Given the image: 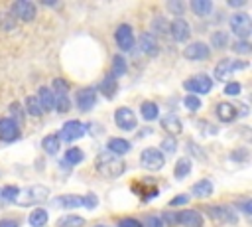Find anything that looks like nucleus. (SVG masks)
<instances>
[{
	"label": "nucleus",
	"mask_w": 252,
	"mask_h": 227,
	"mask_svg": "<svg viewBox=\"0 0 252 227\" xmlns=\"http://www.w3.org/2000/svg\"><path fill=\"white\" fill-rule=\"evenodd\" d=\"M183 87H185L189 93L205 95V93H209V91L213 89V79H211L209 75L201 73V75H195V77H191V79L183 81Z\"/></svg>",
	"instance_id": "423d86ee"
},
{
	"label": "nucleus",
	"mask_w": 252,
	"mask_h": 227,
	"mask_svg": "<svg viewBox=\"0 0 252 227\" xmlns=\"http://www.w3.org/2000/svg\"><path fill=\"white\" fill-rule=\"evenodd\" d=\"M49 197V189L45 186H30L26 189H20V195L14 203L26 207L30 203H39V201H45Z\"/></svg>",
	"instance_id": "7ed1b4c3"
},
{
	"label": "nucleus",
	"mask_w": 252,
	"mask_h": 227,
	"mask_svg": "<svg viewBox=\"0 0 252 227\" xmlns=\"http://www.w3.org/2000/svg\"><path fill=\"white\" fill-rule=\"evenodd\" d=\"M228 24H230L232 34H234L238 39L248 41V36H250V32H252V24H250V16H248L246 12H236V14H232Z\"/></svg>",
	"instance_id": "20e7f679"
},
{
	"label": "nucleus",
	"mask_w": 252,
	"mask_h": 227,
	"mask_svg": "<svg viewBox=\"0 0 252 227\" xmlns=\"http://www.w3.org/2000/svg\"><path fill=\"white\" fill-rule=\"evenodd\" d=\"M140 164H142V168L156 172V170H161V168H163L165 156H163V152L158 150V148H144L142 154H140Z\"/></svg>",
	"instance_id": "39448f33"
},
{
	"label": "nucleus",
	"mask_w": 252,
	"mask_h": 227,
	"mask_svg": "<svg viewBox=\"0 0 252 227\" xmlns=\"http://www.w3.org/2000/svg\"><path fill=\"white\" fill-rule=\"evenodd\" d=\"M0 199H2V197H0Z\"/></svg>",
	"instance_id": "5fc2aeb1"
},
{
	"label": "nucleus",
	"mask_w": 252,
	"mask_h": 227,
	"mask_svg": "<svg viewBox=\"0 0 252 227\" xmlns=\"http://www.w3.org/2000/svg\"><path fill=\"white\" fill-rule=\"evenodd\" d=\"M75 103H77L79 111H85V113L91 111L94 107V103H96V89H93V87L79 89V93L75 97Z\"/></svg>",
	"instance_id": "f8f14e48"
},
{
	"label": "nucleus",
	"mask_w": 252,
	"mask_h": 227,
	"mask_svg": "<svg viewBox=\"0 0 252 227\" xmlns=\"http://www.w3.org/2000/svg\"><path fill=\"white\" fill-rule=\"evenodd\" d=\"M177 223L183 227H203V217L195 209H183L177 213Z\"/></svg>",
	"instance_id": "dca6fc26"
},
{
	"label": "nucleus",
	"mask_w": 252,
	"mask_h": 227,
	"mask_svg": "<svg viewBox=\"0 0 252 227\" xmlns=\"http://www.w3.org/2000/svg\"><path fill=\"white\" fill-rule=\"evenodd\" d=\"M213 184H211V180H199L197 184H193V188H191V195H195V197H209V195H213Z\"/></svg>",
	"instance_id": "4be33fe9"
},
{
	"label": "nucleus",
	"mask_w": 252,
	"mask_h": 227,
	"mask_svg": "<svg viewBox=\"0 0 252 227\" xmlns=\"http://www.w3.org/2000/svg\"><path fill=\"white\" fill-rule=\"evenodd\" d=\"M211 43H213V47H217V49H224V47L228 45V34L222 32V30L215 32L213 38H211Z\"/></svg>",
	"instance_id": "7c9ffc66"
},
{
	"label": "nucleus",
	"mask_w": 252,
	"mask_h": 227,
	"mask_svg": "<svg viewBox=\"0 0 252 227\" xmlns=\"http://www.w3.org/2000/svg\"><path fill=\"white\" fill-rule=\"evenodd\" d=\"M169 34H171V38L175 39V41H185V39H189V36H191V26L183 20V18H175L171 24H169V30H167Z\"/></svg>",
	"instance_id": "4468645a"
},
{
	"label": "nucleus",
	"mask_w": 252,
	"mask_h": 227,
	"mask_svg": "<svg viewBox=\"0 0 252 227\" xmlns=\"http://www.w3.org/2000/svg\"><path fill=\"white\" fill-rule=\"evenodd\" d=\"M26 111H28V114H32V116H41V107H39V103H37V97H33V95H30V97H26Z\"/></svg>",
	"instance_id": "473e14b6"
},
{
	"label": "nucleus",
	"mask_w": 252,
	"mask_h": 227,
	"mask_svg": "<svg viewBox=\"0 0 252 227\" xmlns=\"http://www.w3.org/2000/svg\"><path fill=\"white\" fill-rule=\"evenodd\" d=\"M209 215L219 223H236L238 221V215L234 213V209L230 205H211Z\"/></svg>",
	"instance_id": "9d476101"
},
{
	"label": "nucleus",
	"mask_w": 252,
	"mask_h": 227,
	"mask_svg": "<svg viewBox=\"0 0 252 227\" xmlns=\"http://www.w3.org/2000/svg\"><path fill=\"white\" fill-rule=\"evenodd\" d=\"M167 8H169V10L173 12V14L181 16V14H183V8H185V6H183L181 2H167Z\"/></svg>",
	"instance_id": "49530a36"
},
{
	"label": "nucleus",
	"mask_w": 252,
	"mask_h": 227,
	"mask_svg": "<svg viewBox=\"0 0 252 227\" xmlns=\"http://www.w3.org/2000/svg\"><path fill=\"white\" fill-rule=\"evenodd\" d=\"M96 168L106 178H118V176L124 174L126 164L120 158H114V156H108V154H100L98 156V162H96Z\"/></svg>",
	"instance_id": "f03ea898"
},
{
	"label": "nucleus",
	"mask_w": 252,
	"mask_h": 227,
	"mask_svg": "<svg viewBox=\"0 0 252 227\" xmlns=\"http://www.w3.org/2000/svg\"><path fill=\"white\" fill-rule=\"evenodd\" d=\"M55 109L59 113H67L71 109V101H69L67 93H55Z\"/></svg>",
	"instance_id": "72a5a7b5"
},
{
	"label": "nucleus",
	"mask_w": 252,
	"mask_h": 227,
	"mask_svg": "<svg viewBox=\"0 0 252 227\" xmlns=\"http://www.w3.org/2000/svg\"><path fill=\"white\" fill-rule=\"evenodd\" d=\"M20 195V188L18 186H6L0 189V197L6 199V201H16Z\"/></svg>",
	"instance_id": "c9c22d12"
},
{
	"label": "nucleus",
	"mask_w": 252,
	"mask_h": 227,
	"mask_svg": "<svg viewBox=\"0 0 252 227\" xmlns=\"http://www.w3.org/2000/svg\"><path fill=\"white\" fill-rule=\"evenodd\" d=\"M85 219L81 215H63L57 219V227H83Z\"/></svg>",
	"instance_id": "cd10ccee"
},
{
	"label": "nucleus",
	"mask_w": 252,
	"mask_h": 227,
	"mask_svg": "<svg viewBox=\"0 0 252 227\" xmlns=\"http://www.w3.org/2000/svg\"><path fill=\"white\" fill-rule=\"evenodd\" d=\"M53 205L57 207H87V209H94L98 205V197L94 193H87V195H57L53 199Z\"/></svg>",
	"instance_id": "f257e3e1"
},
{
	"label": "nucleus",
	"mask_w": 252,
	"mask_h": 227,
	"mask_svg": "<svg viewBox=\"0 0 252 227\" xmlns=\"http://www.w3.org/2000/svg\"><path fill=\"white\" fill-rule=\"evenodd\" d=\"M126 73V59L122 55H114L112 57V77H120Z\"/></svg>",
	"instance_id": "2f4dec72"
},
{
	"label": "nucleus",
	"mask_w": 252,
	"mask_h": 227,
	"mask_svg": "<svg viewBox=\"0 0 252 227\" xmlns=\"http://www.w3.org/2000/svg\"><path fill=\"white\" fill-rule=\"evenodd\" d=\"M138 43H140L142 53H146V55H150V57H156V55L159 53L158 39H156V38H154V34H150V32L142 34V36H140V39H138Z\"/></svg>",
	"instance_id": "f3484780"
},
{
	"label": "nucleus",
	"mask_w": 252,
	"mask_h": 227,
	"mask_svg": "<svg viewBox=\"0 0 252 227\" xmlns=\"http://www.w3.org/2000/svg\"><path fill=\"white\" fill-rule=\"evenodd\" d=\"M37 97V103L41 107V111H51L55 109V93L51 91V87H39V93L35 95Z\"/></svg>",
	"instance_id": "a211bd4d"
},
{
	"label": "nucleus",
	"mask_w": 252,
	"mask_h": 227,
	"mask_svg": "<svg viewBox=\"0 0 252 227\" xmlns=\"http://www.w3.org/2000/svg\"><path fill=\"white\" fill-rule=\"evenodd\" d=\"M228 4H230V6H236V8H238V6H244L246 2H244V0H228Z\"/></svg>",
	"instance_id": "603ef678"
},
{
	"label": "nucleus",
	"mask_w": 252,
	"mask_h": 227,
	"mask_svg": "<svg viewBox=\"0 0 252 227\" xmlns=\"http://www.w3.org/2000/svg\"><path fill=\"white\" fill-rule=\"evenodd\" d=\"M161 128H163V130H167L169 134H179L183 126H181L179 116H177V114H173V113H169V114H165V116L161 118Z\"/></svg>",
	"instance_id": "aec40b11"
},
{
	"label": "nucleus",
	"mask_w": 252,
	"mask_h": 227,
	"mask_svg": "<svg viewBox=\"0 0 252 227\" xmlns=\"http://www.w3.org/2000/svg\"><path fill=\"white\" fill-rule=\"evenodd\" d=\"M161 219H165L167 223H171V225H175V223H177V213H171V211H165V213H161Z\"/></svg>",
	"instance_id": "de8ad7c7"
},
{
	"label": "nucleus",
	"mask_w": 252,
	"mask_h": 227,
	"mask_svg": "<svg viewBox=\"0 0 252 227\" xmlns=\"http://www.w3.org/2000/svg\"><path fill=\"white\" fill-rule=\"evenodd\" d=\"M232 49H234V53H242V55H246V53H250V43H248V41L238 39V41H234Z\"/></svg>",
	"instance_id": "79ce46f5"
},
{
	"label": "nucleus",
	"mask_w": 252,
	"mask_h": 227,
	"mask_svg": "<svg viewBox=\"0 0 252 227\" xmlns=\"http://www.w3.org/2000/svg\"><path fill=\"white\" fill-rule=\"evenodd\" d=\"M183 105H185V109H189V111H199V109H201V99H199L197 95H187V97L183 99Z\"/></svg>",
	"instance_id": "4c0bfd02"
},
{
	"label": "nucleus",
	"mask_w": 252,
	"mask_h": 227,
	"mask_svg": "<svg viewBox=\"0 0 252 227\" xmlns=\"http://www.w3.org/2000/svg\"><path fill=\"white\" fill-rule=\"evenodd\" d=\"M177 150V142L173 138H163L161 140V152H167V154H173Z\"/></svg>",
	"instance_id": "a19ab883"
},
{
	"label": "nucleus",
	"mask_w": 252,
	"mask_h": 227,
	"mask_svg": "<svg viewBox=\"0 0 252 227\" xmlns=\"http://www.w3.org/2000/svg\"><path fill=\"white\" fill-rule=\"evenodd\" d=\"M116 89H118V81H116V77H112V75H106V77L100 81V85H98V91H100L106 99H112L114 93H116Z\"/></svg>",
	"instance_id": "5701e85b"
},
{
	"label": "nucleus",
	"mask_w": 252,
	"mask_h": 227,
	"mask_svg": "<svg viewBox=\"0 0 252 227\" xmlns=\"http://www.w3.org/2000/svg\"><path fill=\"white\" fill-rule=\"evenodd\" d=\"M83 158H85V152L81 148H69L65 152V162L67 164H79V162H83Z\"/></svg>",
	"instance_id": "f704fd0d"
},
{
	"label": "nucleus",
	"mask_w": 252,
	"mask_h": 227,
	"mask_svg": "<svg viewBox=\"0 0 252 227\" xmlns=\"http://www.w3.org/2000/svg\"><path fill=\"white\" fill-rule=\"evenodd\" d=\"M191 10H193L197 16H207V14H211V10H213V2H211V0H193V2H191Z\"/></svg>",
	"instance_id": "c85d7f7f"
},
{
	"label": "nucleus",
	"mask_w": 252,
	"mask_h": 227,
	"mask_svg": "<svg viewBox=\"0 0 252 227\" xmlns=\"http://www.w3.org/2000/svg\"><path fill=\"white\" fill-rule=\"evenodd\" d=\"M140 113H142V118H146V120H156L158 114H159V109H158V105H156L154 101H144V103L140 105Z\"/></svg>",
	"instance_id": "b1692460"
},
{
	"label": "nucleus",
	"mask_w": 252,
	"mask_h": 227,
	"mask_svg": "<svg viewBox=\"0 0 252 227\" xmlns=\"http://www.w3.org/2000/svg\"><path fill=\"white\" fill-rule=\"evenodd\" d=\"M189 201V195H177L169 201V205H181V203H187Z\"/></svg>",
	"instance_id": "09e8293b"
},
{
	"label": "nucleus",
	"mask_w": 252,
	"mask_h": 227,
	"mask_svg": "<svg viewBox=\"0 0 252 227\" xmlns=\"http://www.w3.org/2000/svg\"><path fill=\"white\" fill-rule=\"evenodd\" d=\"M118 227H142V221H138L134 217H122L118 221Z\"/></svg>",
	"instance_id": "37998d69"
},
{
	"label": "nucleus",
	"mask_w": 252,
	"mask_h": 227,
	"mask_svg": "<svg viewBox=\"0 0 252 227\" xmlns=\"http://www.w3.org/2000/svg\"><path fill=\"white\" fill-rule=\"evenodd\" d=\"M94 227H106V225H94Z\"/></svg>",
	"instance_id": "864d4df0"
},
{
	"label": "nucleus",
	"mask_w": 252,
	"mask_h": 227,
	"mask_svg": "<svg viewBox=\"0 0 252 227\" xmlns=\"http://www.w3.org/2000/svg\"><path fill=\"white\" fill-rule=\"evenodd\" d=\"M114 39H116V43H118V47H120L122 51H130V49L134 47V43H136L134 32H132V28H130L128 24H120V26L116 28Z\"/></svg>",
	"instance_id": "6e6552de"
},
{
	"label": "nucleus",
	"mask_w": 252,
	"mask_h": 227,
	"mask_svg": "<svg viewBox=\"0 0 252 227\" xmlns=\"http://www.w3.org/2000/svg\"><path fill=\"white\" fill-rule=\"evenodd\" d=\"M240 83H236V81H230V83H226L224 85V95H228V97H236L238 93H240Z\"/></svg>",
	"instance_id": "ea45409f"
},
{
	"label": "nucleus",
	"mask_w": 252,
	"mask_h": 227,
	"mask_svg": "<svg viewBox=\"0 0 252 227\" xmlns=\"http://www.w3.org/2000/svg\"><path fill=\"white\" fill-rule=\"evenodd\" d=\"M114 122H116V126H118L120 130H126V132H128V130H134L136 124H138L134 111L128 109V107L116 109V113H114Z\"/></svg>",
	"instance_id": "0eeeda50"
},
{
	"label": "nucleus",
	"mask_w": 252,
	"mask_h": 227,
	"mask_svg": "<svg viewBox=\"0 0 252 227\" xmlns=\"http://www.w3.org/2000/svg\"><path fill=\"white\" fill-rule=\"evenodd\" d=\"M142 227H163V219H161V215H148V217H144Z\"/></svg>",
	"instance_id": "58836bf2"
},
{
	"label": "nucleus",
	"mask_w": 252,
	"mask_h": 227,
	"mask_svg": "<svg viewBox=\"0 0 252 227\" xmlns=\"http://www.w3.org/2000/svg\"><path fill=\"white\" fill-rule=\"evenodd\" d=\"M41 146H43V150L47 152V154H57L59 152V146H61V142H59V136L57 134H47L43 140H41Z\"/></svg>",
	"instance_id": "a878e982"
},
{
	"label": "nucleus",
	"mask_w": 252,
	"mask_h": 227,
	"mask_svg": "<svg viewBox=\"0 0 252 227\" xmlns=\"http://www.w3.org/2000/svg\"><path fill=\"white\" fill-rule=\"evenodd\" d=\"M10 113H12L14 116H16V120H14V122H16L18 126H20V124L24 122V118H22V109H20V105H18V103H12V105H10Z\"/></svg>",
	"instance_id": "c03bdc74"
},
{
	"label": "nucleus",
	"mask_w": 252,
	"mask_h": 227,
	"mask_svg": "<svg viewBox=\"0 0 252 227\" xmlns=\"http://www.w3.org/2000/svg\"><path fill=\"white\" fill-rule=\"evenodd\" d=\"M0 227H20V223L16 219H2L0 221Z\"/></svg>",
	"instance_id": "8fccbe9b"
},
{
	"label": "nucleus",
	"mask_w": 252,
	"mask_h": 227,
	"mask_svg": "<svg viewBox=\"0 0 252 227\" xmlns=\"http://www.w3.org/2000/svg\"><path fill=\"white\" fill-rule=\"evenodd\" d=\"M67 89H69V85L63 81V79H55L53 81V93H67Z\"/></svg>",
	"instance_id": "a18cd8bd"
},
{
	"label": "nucleus",
	"mask_w": 252,
	"mask_h": 227,
	"mask_svg": "<svg viewBox=\"0 0 252 227\" xmlns=\"http://www.w3.org/2000/svg\"><path fill=\"white\" fill-rule=\"evenodd\" d=\"M20 136V126L14 122V118H0V140L12 142Z\"/></svg>",
	"instance_id": "2eb2a0df"
},
{
	"label": "nucleus",
	"mask_w": 252,
	"mask_h": 227,
	"mask_svg": "<svg viewBox=\"0 0 252 227\" xmlns=\"http://www.w3.org/2000/svg\"><path fill=\"white\" fill-rule=\"evenodd\" d=\"M10 10H12V16L18 18V20H22V22H30V20L35 18V6L32 2H28V0L14 2Z\"/></svg>",
	"instance_id": "9b49d317"
},
{
	"label": "nucleus",
	"mask_w": 252,
	"mask_h": 227,
	"mask_svg": "<svg viewBox=\"0 0 252 227\" xmlns=\"http://www.w3.org/2000/svg\"><path fill=\"white\" fill-rule=\"evenodd\" d=\"M85 134V126L83 122L79 120H67L63 126H61V132H59V140H65V142H73L77 138H81Z\"/></svg>",
	"instance_id": "1a4fd4ad"
},
{
	"label": "nucleus",
	"mask_w": 252,
	"mask_h": 227,
	"mask_svg": "<svg viewBox=\"0 0 252 227\" xmlns=\"http://www.w3.org/2000/svg\"><path fill=\"white\" fill-rule=\"evenodd\" d=\"M183 55L187 59H193V61H201V59H209L211 57V49L207 43L203 41H195V43H189L185 49H183Z\"/></svg>",
	"instance_id": "ddd939ff"
},
{
	"label": "nucleus",
	"mask_w": 252,
	"mask_h": 227,
	"mask_svg": "<svg viewBox=\"0 0 252 227\" xmlns=\"http://www.w3.org/2000/svg\"><path fill=\"white\" fill-rule=\"evenodd\" d=\"M28 223L32 225V227H43L45 223H47V211L45 209H33L32 213H30V217H28Z\"/></svg>",
	"instance_id": "bb28decb"
},
{
	"label": "nucleus",
	"mask_w": 252,
	"mask_h": 227,
	"mask_svg": "<svg viewBox=\"0 0 252 227\" xmlns=\"http://www.w3.org/2000/svg\"><path fill=\"white\" fill-rule=\"evenodd\" d=\"M106 148H108V152H112V154H126V152H130V148H132V144L126 140V138H110L108 142H106Z\"/></svg>",
	"instance_id": "412c9836"
},
{
	"label": "nucleus",
	"mask_w": 252,
	"mask_h": 227,
	"mask_svg": "<svg viewBox=\"0 0 252 227\" xmlns=\"http://www.w3.org/2000/svg\"><path fill=\"white\" fill-rule=\"evenodd\" d=\"M230 75H232V63H230L228 59L219 61V65L215 67V79H219V81H226Z\"/></svg>",
	"instance_id": "393cba45"
},
{
	"label": "nucleus",
	"mask_w": 252,
	"mask_h": 227,
	"mask_svg": "<svg viewBox=\"0 0 252 227\" xmlns=\"http://www.w3.org/2000/svg\"><path fill=\"white\" fill-rule=\"evenodd\" d=\"M169 30V24L161 18V16H158V18H154L152 20V32H156V34H165ZM150 32V34H152Z\"/></svg>",
	"instance_id": "e433bc0d"
},
{
	"label": "nucleus",
	"mask_w": 252,
	"mask_h": 227,
	"mask_svg": "<svg viewBox=\"0 0 252 227\" xmlns=\"http://www.w3.org/2000/svg\"><path fill=\"white\" fill-rule=\"evenodd\" d=\"M215 111H217V116H219L220 122H232L236 118V114H238L236 107L232 103H219Z\"/></svg>",
	"instance_id": "6ab92c4d"
},
{
	"label": "nucleus",
	"mask_w": 252,
	"mask_h": 227,
	"mask_svg": "<svg viewBox=\"0 0 252 227\" xmlns=\"http://www.w3.org/2000/svg\"><path fill=\"white\" fill-rule=\"evenodd\" d=\"M189 172H191V160L189 158H179L177 164H175V178L183 180Z\"/></svg>",
	"instance_id": "c756f323"
},
{
	"label": "nucleus",
	"mask_w": 252,
	"mask_h": 227,
	"mask_svg": "<svg viewBox=\"0 0 252 227\" xmlns=\"http://www.w3.org/2000/svg\"><path fill=\"white\" fill-rule=\"evenodd\" d=\"M250 205H252L250 201H244V203H240V205H236V207H240V209H242L246 215H250V213H252V207H250Z\"/></svg>",
	"instance_id": "3c124183"
}]
</instances>
